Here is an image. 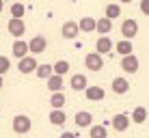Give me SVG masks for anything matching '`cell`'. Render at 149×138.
Listing matches in <instances>:
<instances>
[{"label":"cell","mask_w":149,"mask_h":138,"mask_svg":"<svg viewBox=\"0 0 149 138\" xmlns=\"http://www.w3.org/2000/svg\"><path fill=\"white\" fill-rule=\"evenodd\" d=\"M65 119H67V117H65L63 110H52V112H50V123H52V125H63Z\"/></svg>","instance_id":"cell-21"},{"label":"cell","mask_w":149,"mask_h":138,"mask_svg":"<svg viewBox=\"0 0 149 138\" xmlns=\"http://www.w3.org/2000/svg\"><path fill=\"white\" fill-rule=\"evenodd\" d=\"M24 11H26V7H24L22 2H15V4H11V15H13V19H22Z\"/></svg>","instance_id":"cell-26"},{"label":"cell","mask_w":149,"mask_h":138,"mask_svg":"<svg viewBox=\"0 0 149 138\" xmlns=\"http://www.w3.org/2000/svg\"><path fill=\"white\" fill-rule=\"evenodd\" d=\"M95 50H97V54H100V56L102 54H108L112 50V41L108 37H100V39H97V43H95Z\"/></svg>","instance_id":"cell-12"},{"label":"cell","mask_w":149,"mask_h":138,"mask_svg":"<svg viewBox=\"0 0 149 138\" xmlns=\"http://www.w3.org/2000/svg\"><path fill=\"white\" fill-rule=\"evenodd\" d=\"M138 33V24L134 19H125V22L121 24V35L125 41H130V39H134V35Z\"/></svg>","instance_id":"cell-2"},{"label":"cell","mask_w":149,"mask_h":138,"mask_svg":"<svg viewBox=\"0 0 149 138\" xmlns=\"http://www.w3.org/2000/svg\"><path fill=\"white\" fill-rule=\"evenodd\" d=\"M95 30H97V33H102V37H106V33H110V30H112V22H110V19H106V17L97 19Z\"/></svg>","instance_id":"cell-18"},{"label":"cell","mask_w":149,"mask_h":138,"mask_svg":"<svg viewBox=\"0 0 149 138\" xmlns=\"http://www.w3.org/2000/svg\"><path fill=\"white\" fill-rule=\"evenodd\" d=\"M112 91H115L117 95H123V93L130 91V84H127L125 78H115V80H112Z\"/></svg>","instance_id":"cell-13"},{"label":"cell","mask_w":149,"mask_h":138,"mask_svg":"<svg viewBox=\"0 0 149 138\" xmlns=\"http://www.w3.org/2000/svg\"><path fill=\"white\" fill-rule=\"evenodd\" d=\"M91 121H93V117H91V112L82 110V112H76V125L78 127H89Z\"/></svg>","instance_id":"cell-15"},{"label":"cell","mask_w":149,"mask_h":138,"mask_svg":"<svg viewBox=\"0 0 149 138\" xmlns=\"http://www.w3.org/2000/svg\"><path fill=\"white\" fill-rule=\"evenodd\" d=\"M95 26H97V19H93V17H82L80 24H78V28L82 33H93Z\"/></svg>","instance_id":"cell-16"},{"label":"cell","mask_w":149,"mask_h":138,"mask_svg":"<svg viewBox=\"0 0 149 138\" xmlns=\"http://www.w3.org/2000/svg\"><path fill=\"white\" fill-rule=\"evenodd\" d=\"M35 74H37V78H41V80H48V78L54 76V69H52V65H39Z\"/></svg>","instance_id":"cell-17"},{"label":"cell","mask_w":149,"mask_h":138,"mask_svg":"<svg viewBox=\"0 0 149 138\" xmlns=\"http://www.w3.org/2000/svg\"><path fill=\"white\" fill-rule=\"evenodd\" d=\"M127 125H130V117H127V114H115V119H112V127H115L117 132H125Z\"/></svg>","instance_id":"cell-9"},{"label":"cell","mask_w":149,"mask_h":138,"mask_svg":"<svg viewBox=\"0 0 149 138\" xmlns=\"http://www.w3.org/2000/svg\"><path fill=\"white\" fill-rule=\"evenodd\" d=\"M2 84H4V82H2V76H0V89H2Z\"/></svg>","instance_id":"cell-32"},{"label":"cell","mask_w":149,"mask_h":138,"mask_svg":"<svg viewBox=\"0 0 149 138\" xmlns=\"http://www.w3.org/2000/svg\"><path fill=\"white\" fill-rule=\"evenodd\" d=\"M141 11L145 15H149V0H143V2H141Z\"/></svg>","instance_id":"cell-29"},{"label":"cell","mask_w":149,"mask_h":138,"mask_svg":"<svg viewBox=\"0 0 149 138\" xmlns=\"http://www.w3.org/2000/svg\"><path fill=\"white\" fill-rule=\"evenodd\" d=\"M84 93H86V99H89V101H102L104 95H106L102 86H86Z\"/></svg>","instance_id":"cell-8"},{"label":"cell","mask_w":149,"mask_h":138,"mask_svg":"<svg viewBox=\"0 0 149 138\" xmlns=\"http://www.w3.org/2000/svg\"><path fill=\"white\" fill-rule=\"evenodd\" d=\"M71 89L74 91H82L84 89L86 91V76H82V74L74 76V78H71Z\"/></svg>","instance_id":"cell-19"},{"label":"cell","mask_w":149,"mask_h":138,"mask_svg":"<svg viewBox=\"0 0 149 138\" xmlns=\"http://www.w3.org/2000/svg\"><path fill=\"white\" fill-rule=\"evenodd\" d=\"M91 138H106V127L104 125H93L91 127Z\"/></svg>","instance_id":"cell-27"},{"label":"cell","mask_w":149,"mask_h":138,"mask_svg":"<svg viewBox=\"0 0 149 138\" xmlns=\"http://www.w3.org/2000/svg\"><path fill=\"white\" fill-rule=\"evenodd\" d=\"M30 127H33V123H30V119L26 114H17L13 119V132L15 134H26V132H30Z\"/></svg>","instance_id":"cell-1"},{"label":"cell","mask_w":149,"mask_h":138,"mask_svg":"<svg viewBox=\"0 0 149 138\" xmlns=\"http://www.w3.org/2000/svg\"><path fill=\"white\" fill-rule=\"evenodd\" d=\"M61 33H63V37H65V39H76V35L80 33L78 22H65V24H63V28H61Z\"/></svg>","instance_id":"cell-7"},{"label":"cell","mask_w":149,"mask_h":138,"mask_svg":"<svg viewBox=\"0 0 149 138\" xmlns=\"http://www.w3.org/2000/svg\"><path fill=\"white\" fill-rule=\"evenodd\" d=\"M121 69L125 71V74H136V71H138V58L134 54L123 56V58H121Z\"/></svg>","instance_id":"cell-4"},{"label":"cell","mask_w":149,"mask_h":138,"mask_svg":"<svg viewBox=\"0 0 149 138\" xmlns=\"http://www.w3.org/2000/svg\"><path fill=\"white\" fill-rule=\"evenodd\" d=\"M9 69H11V63H9V58H7V56H0V76L7 74Z\"/></svg>","instance_id":"cell-28"},{"label":"cell","mask_w":149,"mask_h":138,"mask_svg":"<svg viewBox=\"0 0 149 138\" xmlns=\"http://www.w3.org/2000/svg\"><path fill=\"white\" fill-rule=\"evenodd\" d=\"M24 30H26V26H24L22 19H13L11 17V22H9V33H11L13 37H22Z\"/></svg>","instance_id":"cell-10"},{"label":"cell","mask_w":149,"mask_h":138,"mask_svg":"<svg viewBox=\"0 0 149 138\" xmlns=\"http://www.w3.org/2000/svg\"><path fill=\"white\" fill-rule=\"evenodd\" d=\"M2 9H4V2H2V0H0V11H2Z\"/></svg>","instance_id":"cell-31"},{"label":"cell","mask_w":149,"mask_h":138,"mask_svg":"<svg viewBox=\"0 0 149 138\" xmlns=\"http://www.w3.org/2000/svg\"><path fill=\"white\" fill-rule=\"evenodd\" d=\"M119 15H121V7H119V4H108V7H106V15H104L106 19L112 22V19L119 17Z\"/></svg>","instance_id":"cell-24"},{"label":"cell","mask_w":149,"mask_h":138,"mask_svg":"<svg viewBox=\"0 0 149 138\" xmlns=\"http://www.w3.org/2000/svg\"><path fill=\"white\" fill-rule=\"evenodd\" d=\"M61 138H76V134H74V132H65Z\"/></svg>","instance_id":"cell-30"},{"label":"cell","mask_w":149,"mask_h":138,"mask_svg":"<svg viewBox=\"0 0 149 138\" xmlns=\"http://www.w3.org/2000/svg\"><path fill=\"white\" fill-rule=\"evenodd\" d=\"M115 48H117V52L121 56H130L132 54V41H125V39H123V41H119Z\"/></svg>","instance_id":"cell-22"},{"label":"cell","mask_w":149,"mask_h":138,"mask_svg":"<svg viewBox=\"0 0 149 138\" xmlns=\"http://www.w3.org/2000/svg\"><path fill=\"white\" fill-rule=\"evenodd\" d=\"M45 48H48V39L41 37V35L33 37V39H30V43H28V50H30L33 54H41V52H45Z\"/></svg>","instance_id":"cell-3"},{"label":"cell","mask_w":149,"mask_h":138,"mask_svg":"<svg viewBox=\"0 0 149 138\" xmlns=\"http://www.w3.org/2000/svg\"><path fill=\"white\" fill-rule=\"evenodd\" d=\"M84 65H86L91 71H100L102 67H104V60H102V56L97 54V52H91V54H86Z\"/></svg>","instance_id":"cell-5"},{"label":"cell","mask_w":149,"mask_h":138,"mask_svg":"<svg viewBox=\"0 0 149 138\" xmlns=\"http://www.w3.org/2000/svg\"><path fill=\"white\" fill-rule=\"evenodd\" d=\"M50 104H52V108H54V110H63L65 93H52V97H50Z\"/></svg>","instance_id":"cell-20"},{"label":"cell","mask_w":149,"mask_h":138,"mask_svg":"<svg viewBox=\"0 0 149 138\" xmlns=\"http://www.w3.org/2000/svg\"><path fill=\"white\" fill-rule=\"evenodd\" d=\"M37 60L33 58V56H26V58H22L19 60V65H17V69L22 71V74H30V71H37Z\"/></svg>","instance_id":"cell-6"},{"label":"cell","mask_w":149,"mask_h":138,"mask_svg":"<svg viewBox=\"0 0 149 138\" xmlns=\"http://www.w3.org/2000/svg\"><path fill=\"white\" fill-rule=\"evenodd\" d=\"M52 69H54V76H65L69 71V63L67 60H58L56 65H52Z\"/></svg>","instance_id":"cell-25"},{"label":"cell","mask_w":149,"mask_h":138,"mask_svg":"<svg viewBox=\"0 0 149 138\" xmlns=\"http://www.w3.org/2000/svg\"><path fill=\"white\" fill-rule=\"evenodd\" d=\"M48 89L52 93H63V76H52L48 78Z\"/></svg>","instance_id":"cell-14"},{"label":"cell","mask_w":149,"mask_h":138,"mask_svg":"<svg viewBox=\"0 0 149 138\" xmlns=\"http://www.w3.org/2000/svg\"><path fill=\"white\" fill-rule=\"evenodd\" d=\"M11 50H13V54L17 56L19 60H22V58H26V54H28V43H26V41H22V39H17V41L13 43V48H11Z\"/></svg>","instance_id":"cell-11"},{"label":"cell","mask_w":149,"mask_h":138,"mask_svg":"<svg viewBox=\"0 0 149 138\" xmlns=\"http://www.w3.org/2000/svg\"><path fill=\"white\" fill-rule=\"evenodd\" d=\"M145 119H147V110L143 108V106L134 108V112H132V121H134V123H145Z\"/></svg>","instance_id":"cell-23"}]
</instances>
